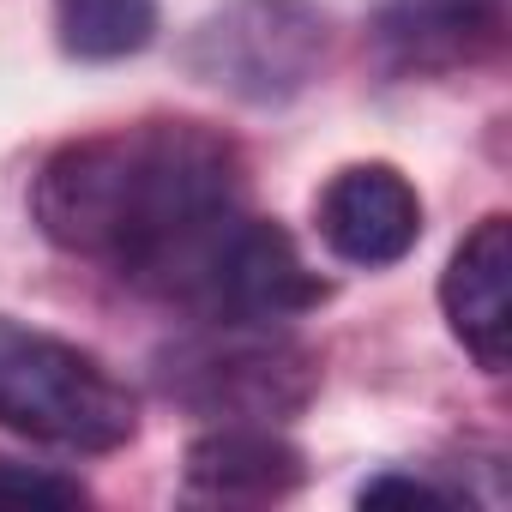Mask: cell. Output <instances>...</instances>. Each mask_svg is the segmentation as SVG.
<instances>
[{"label": "cell", "instance_id": "7", "mask_svg": "<svg viewBox=\"0 0 512 512\" xmlns=\"http://www.w3.org/2000/svg\"><path fill=\"white\" fill-rule=\"evenodd\" d=\"M440 314L482 374H506L512 344V223L488 211L440 272Z\"/></svg>", "mask_w": 512, "mask_h": 512}, {"label": "cell", "instance_id": "3", "mask_svg": "<svg viewBox=\"0 0 512 512\" xmlns=\"http://www.w3.org/2000/svg\"><path fill=\"white\" fill-rule=\"evenodd\" d=\"M157 386L205 422H290L320 392V356L284 326L205 320L157 356Z\"/></svg>", "mask_w": 512, "mask_h": 512}, {"label": "cell", "instance_id": "6", "mask_svg": "<svg viewBox=\"0 0 512 512\" xmlns=\"http://www.w3.org/2000/svg\"><path fill=\"white\" fill-rule=\"evenodd\" d=\"M314 229L338 266L386 272L422 241V193L398 163H344L314 199Z\"/></svg>", "mask_w": 512, "mask_h": 512}, {"label": "cell", "instance_id": "11", "mask_svg": "<svg viewBox=\"0 0 512 512\" xmlns=\"http://www.w3.org/2000/svg\"><path fill=\"white\" fill-rule=\"evenodd\" d=\"M85 482L49 464H19V458H0V506H79Z\"/></svg>", "mask_w": 512, "mask_h": 512}, {"label": "cell", "instance_id": "12", "mask_svg": "<svg viewBox=\"0 0 512 512\" xmlns=\"http://www.w3.org/2000/svg\"><path fill=\"white\" fill-rule=\"evenodd\" d=\"M356 500L362 506H458V500L470 506V494H458V488H446L422 470H380L356 488Z\"/></svg>", "mask_w": 512, "mask_h": 512}, {"label": "cell", "instance_id": "10", "mask_svg": "<svg viewBox=\"0 0 512 512\" xmlns=\"http://www.w3.org/2000/svg\"><path fill=\"white\" fill-rule=\"evenodd\" d=\"M49 25H55V43H61L67 61L109 67V61H127V55L151 49L157 0H55Z\"/></svg>", "mask_w": 512, "mask_h": 512}, {"label": "cell", "instance_id": "8", "mask_svg": "<svg viewBox=\"0 0 512 512\" xmlns=\"http://www.w3.org/2000/svg\"><path fill=\"white\" fill-rule=\"evenodd\" d=\"M308 482V458L296 440L278 434V422H205L181 458L187 500L211 506H266Z\"/></svg>", "mask_w": 512, "mask_h": 512}, {"label": "cell", "instance_id": "2", "mask_svg": "<svg viewBox=\"0 0 512 512\" xmlns=\"http://www.w3.org/2000/svg\"><path fill=\"white\" fill-rule=\"evenodd\" d=\"M0 428L55 452H121L139 398L103 356L0 314Z\"/></svg>", "mask_w": 512, "mask_h": 512}, {"label": "cell", "instance_id": "1", "mask_svg": "<svg viewBox=\"0 0 512 512\" xmlns=\"http://www.w3.org/2000/svg\"><path fill=\"white\" fill-rule=\"evenodd\" d=\"M235 211H247L241 151L217 127L169 115L67 139L31 187V217L61 253L169 302Z\"/></svg>", "mask_w": 512, "mask_h": 512}, {"label": "cell", "instance_id": "5", "mask_svg": "<svg viewBox=\"0 0 512 512\" xmlns=\"http://www.w3.org/2000/svg\"><path fill=\"white\" fill-rule=\"evenodd\" d=\"M181 302L199 320H247V326H284L326 302L320 272H308L302 247L284 223L235 211L223 235L205 247L199 272L187 278Z\"/></svg>", "mask_w": 512, "mask_h": 512}, {"label": "cell", "instance_id": "9", "mask_svg": "<svg viewBox=\"0 0 512 512\" xmlns=\"http://www.w3.org/2000/svg\"><path fill=\"white\" fill-rule=\"evenodd\" d=\"M380 55L404 79L458 73L500 49L506 37V0H392L374 25Z\"/></svg>", "mask_w": 512, "mask_h": 512}, {"label": "cell", "instance_id": "4", "mask_svg": "<svg viewBox=\"0 0 512 512\" xmlns=\"http://www.w3.org/2000/svg\"><path fill=\"white\" fill-rule=\"evenodd\" d=\"M326 49L332 19L320 13V0H223L187 31L181 67L217 97L278 109L320 79Z\"/></svg>", "mask_w": 512, "mask_h": 512}]
</instances>
